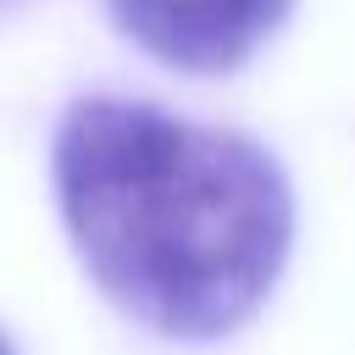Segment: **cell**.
Segmentation results:
<instances>
[{"label":"cell","instance_id":"3","mask_svg":"<svg viewBox=\"0 0 355 355\" xmlns=\"http://www.w3.org/2000/svg\"><path fill=\"white\" fill-rule=\"evenodd\" d=\"M0 355H17V349H11V338H6V333H0Z\"/></svg>","mask_w":355,"mask_h":355},{"label":"cell","instance_id":"2","mask_svg":"<svg viewBox=\"0 0 355 355\" xmlns=\"http://www.w3.org/2000/svg\"><path fill=\"white\" fill-rule=\"evenodd\" d=\"M128 39L183 72H227L277 33L294 0H105Z\"/></svg>","mask_w":355,"mask_h":355},{"label":"cell","instance_id":"1","mask_svg":"<svg viewBox=\"0 0 355 355\" xmlns=\"http://www.w3.org/2000/svg\"><path fill=\"white\" fill-rule=\"evenodd\" d=\"M61 222L133 322L166 338L233 333L277 283L294 194L277 161L144 100H78L55 128Z\"/></svg>","mask_w":355,"mask_h":355}]
</instances>
